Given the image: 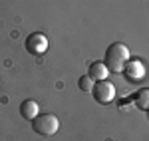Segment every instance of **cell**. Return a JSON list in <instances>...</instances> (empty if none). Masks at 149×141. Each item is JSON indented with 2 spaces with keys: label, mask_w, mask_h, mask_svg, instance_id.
Returning <instances> with one entry per match:
<instances>
[{
  "label": "cell",
  "mask_w": 149,
  "mask_h": 141,
  "mask_svg": "<svg viewBox=\"0 0 149 141\" xmlns=\"http://www.w3.org/2000/svg\"><path fill=\"white\" fill-rule=\"evenodd\" d=\"M127 62H129V48L123 42H113L107 46L103 64L107 66L109 74H121Z\"/></svg>",
  "instance_id": "6da1fadb"
},
{
  "label": "cell",
  "mask_w": 149,
  "mask_h": 141,
  "mask_svg": "<svg viewBox=\"0 0 149 141\" xmlns=\"http://www.w3.org/2000/svg\"><path fill=\"white\" fill-rule=\"evenodd\" d=\"M32 129L38 135H56L58 129H60V119L54 115V113H42V115H36L32 119Z\"/></svg>",
  "instance_id": "7a4b0ae2"
},
{
  "label": "cell",
  "mask_w": 149,
  "mask_h": 141,
  "mask_svg": "<svg viewBox=\"0 0 149 141\" xmlns=\"http://www.w3.org/2000/svg\"><path fill=\"white\" fill-rule=\"evenodd\" d=\"M92 95L93 99L102 106H107L111 103L115 97V85L107 80H100V82H93V88H92Z\"/></svg>",
  "instance_id": "3957f363"
},
{
  "label": "cell",
  "mask_w": 149,
  "mask_h": 141,
  "mask_svg": "<svg viewBox=\"0 0 149 141\" xmlns=\"http://www.w3.org/2000/svg\"><path fill=\"white\" fill-rule=\"evenodd\" d=\"M123 76H125L131 83H139V82L145 80L147 72H145V66H143L139 60H129L125 64V68H123Z\"/></svg>",
  "instance_id": "277c9868"
},
{
  "label": "cell",
  "mask_w": 149,
  "mask_h": 141,
  "mask_svg": "<svg viewBox=\"0 0 149 141\" xmlns=\"http://www.w3.org/2000/svg\"><path fill=\"white\" fill-rule=\"evenodd\" d=\"M26 50H28L32 56H42V54H46L48 38L44 34H40V32L30 34L28 38H26Z\"/></svg>",
  "instance_id": "5b68a950"
},
{
  "label": "cell",
  "mask_w": 149,
  "mask_h": 141,
  "mask_svg": "<svg viewBox=\"0 0 149 141\" xmlns=\"http://www.w3.org/2000/svg\"><path fill=\"white\" fill-rule=\"evenodd\" d=\"M107 66L103 64V62H92L90 64V70H88V76L92 78L93 82H100V80H107Z\"/></svg>",
  "instance_id": "8992f818"
},
{
  "label": "cell",
  "mask_w": 149,
  "mask_h": 141,
  "mask_svg": "<svg viewBox=\"0 0 149 141\" xmlns=\"http://www.w3.org/2000/svg\"><path fill=\"white\" fill-rule=\"evenodd\" d=\"M20 115L24 119H30L32 121L36 115H40V106L36 103L34 99H24L22 103H20Z\"/></svg>",
  "instance_id": "52a82bcc"
},
{
  "label": "cell",
  "mask_w": 149,
  "mask_h": 141,
  "mask_svg": "<svg viewBox=\"0 0 149 141\" xmlns=\"http://www.w3.org/2000/svg\"><path fill=\"white\" fill-rule=\"evenodd\" d=\"M133 101H135V107L143 109V111H149V90H139L137 94L133 95Z\"/></svg>",
  "instance_id": "ba28073f"
},
{
  "label": "cell",
  "mask_w": 149,
  "mask_h": 141,
  "mask_svg": "<svg viewBox=\"0 0 149 141\" xmlns=\"http://www.w3.org/2000/svg\"><path fill=\"white\" fill-rule=\"evenodd\" d=\"M78 88H80L81 92H92L93 88V80L90 76H81L80 80H78Z\"/></svg>",
  "instance_id": "9c48e42d"
}]
</instances>
